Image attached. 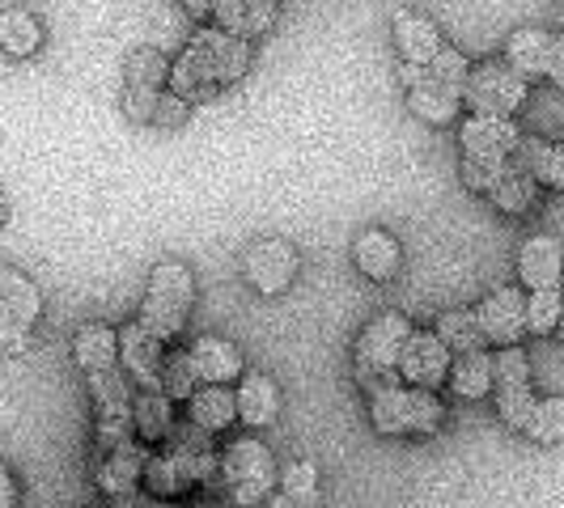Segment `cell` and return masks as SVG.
<instances>
[{
    "instance_id": "obj_1",
    "label": "cell",
    "mask_w": 564,
    "mask_h": 508,
    "mask_svg": "<svg viewBox=\"0 0 564 508\" xmlns=\"http://www.w3.org/2000/svg\"><path fill=\"white\" fill-rule=\"evenodd\" d=\"M251 68V47L217 26L196 30L183 47V56L170 64V93H178L187 107L213 102L226 85H238Z\"/></svg>"
},
{
    "instance_id": "obj_2",
    "label": "cell",
    "mask_w": 564,
    "mask_h": 508,
    "mask_svg": "<svg viewBox=\"0 0 564 508\" xmlns=\"http://www.w3.org/2000/svg\"><path fill=\"white\" fill-rule=\"evenodd\" d=\"M192 301H196V272L178 258H166L153 267L149 276V288H144L141 301V322L153 339H174L183 327H187V313H192Z\"/></svg>"
},
{
    "instance_id": "obj_3",
    "label": "cell",
    "mask_w": 564,
    "mask_h": 508,
    "mask_svg": "<svg viewBox=\"0 0 564 508\" xmlns=\"http://www.w3.org/2000/svg\"><path fill=\"white\" fill-rule=\"evenodd\" d=\"M408 339H412V322L403 313H378L357 335L352 368H357V382L366 386V395H382V390L399 386V356H403Z\"/></svg>"
},
{
    "instance_id": "obj_4",
    "label": "cell",
    "mask_w": 564,
    "mask_h": 508,
    "mask_svg": "<svg viewBox=\"0 0 564 508\" xmlns=\"http://www.w3.org/2000/svg\"><path fill=\"white\" fill-rule=\"evenodd\" d=\"M217 471L226 479L229 500L238 508H263L276 496V483H281L276 453L268 450L259 437H238L234 445H226Z\"/></svg>"
},
{
    "instance_id": "obj_5",
    "label": "cell",
    "mask_w": 564,
    "mask_h": 508,
    "mask_svg": "<svg viewBox=\"0 0 564 508\" xmlns=\"http://www.w3.org/2000/svg\"><path fill=\"white\" fill-rule=\"evenodd\" d=\"M369 423L382 437H433L446 423V407L433 390L399 382L382 395H369Z\"/></svg>"
},
{
    "instance_id": "obj_6",
    "label": "cell",
    "mask_w": 564,
    "mask_h": 508,
    "mask_svg": "<svg viewBox=\"0 0 564 508\" xmlns=\"http://www.w3.org/2000/svg\"><path fill=\"white\" fill-rule=\"evenodd\" d=\"M39 313H43L39 284L22 272H13V267H0V347L9 356H26L34 347Z\"/></svg>"
},
{
    "instance_id": "obj_7",
    "label": "cell",
    "mask_w": 564,
    "mask_h": 508,
    "mask_svg": "<svg viewBox=\"0 0 564 508\" xmlns=\"http://www.w3.org/2000/svg\"><path fill=\"white\" fill-rule=\"evenodd\" d=\"M527 93L531 85L522 81L506 59H484L471 68L467 89H463V102L471 107V114H492V119H509L527 107Z\"/></svg>"
},
{
    "instance_id": "obj_8",
    "label": "cell",
    "mask_w": 564,
    "mask_h": 508,
    "mask_svg": "<svg viewBox=\"0 0 564 508\" xmlns=\"http://www.w3.org/2000/svg\"><path fill=\"white\" fill-rule=\"evenodd\" d=\"M123 77H128V89H123V114H128L132 123H153L158 102H162V93H166L162 85H170L166 56H162L158 47H141V52L128 56Z\"/></svg>"
},
{
    "instance_id": "obj_9",
    "label": "cell",
    "mask_w": 564,
    "mask_h": 508,
    "mask_svg": "<svg viewBox=\"0 0 564 508\" xmlns=\"http://www.w3.org/2000/svg\"><path fill=\"white\" fill-rule=\"evenodd\" d=\"M458 144H463V162H484V166H509L522 132L513 119H492V114H467L458 128Z\"/></svg>"
},
{
    "instance_id": "obj_10",
    "label": "cell",
    "mask_w": 564,
    "mask_h": 508,
    "mask_svg": "<svg viewBox=\"0 0 564 508\" xmlns=\"http://www.w3.org/2000/svg\"><path fill=\"white\" fill-rule=\"evenodd\" d=\"M242 272H247V284H251L254 292L281 297L284 288L297 280V272H302V254L284 238H263V242H254L251 251H247Z\"/></svg>"
},
{
    "instance_id": "obj_11",
    "label": "cell",
    "mask_w": 564,
    "mask_h": 508,
    "mask_svg": "<svg viewBox=\"0 0 564 508\" xmlns=\"http://www.w3.org/2000/svg\"><path fill=\"white\" fill-rule=\"evenodd\" d=\"M480 331L484 343H492L497 352L501 347H522V335H527V292L522 288H492L480 301Z\"/></svg>"
},
{
    "instance_id": "obj_12",
    "label": "cell",
    "mask_w": 564,
    "mask_h": 508,
    "mask_svg": "<svg viewBox=\"0 0 564 508\" xmlns=\"http://www.w3.org/2000/svg\"><path fill=\"white\" fill-rule=\"evenodd\" d=\"M454 352L433 335V331H412L399 356V382L416 386V390H437L442 382H451Z\"/></svg>"
},
{
    "instance_id": "obj_13",
    "label": "cell",
    "mask_w": 564,
    "mask_h": 508,
    "mask_svg": "<svg viewBox=\"0 0 564 508\" xmlns=\"http://www.w3.org/2000/svg\"><path fill=\"white\" fill-rule=\"evenodd\" d=\"M174 462V471H178V479L187 483V487H196V483L213 479L217 475V466H221V453L213 445V437L196 428V423H174V432H170L166 450H162Z\"/></svg>"
},
{
    "instance_id": "obj_14",
    "label": "cell",
    "mask_w": 564,
    "mask_h": 508,
    "mask_svg": "<svg viewBox=\"0 0 564 508\" xmlns=\"http://www.w3.org/2000/svg\"><path fill=\"white\" fill-rule=\"evenodd\" d=\"M119 368L128 373V382H137L141 390H162V339H153L141 322H128L119 331Z\"/></svg>"
},
{
    "instance_id": "obj_15",
    "label": "cell",
    "mask_w": 564,
    "mask_h": 508,
    "mask_svg": "<svg viewBox=\"0 0 564 508\" xmlns=\"http://www.w3.org/2000/svg\"><path fill=\"white\" fill-rule=\"evenodd\" d=\"M149 445L141 441H128V445H119L111 453H98V466H94V483L119 500V496H132L137 487L144 483V466H149Z\"/></svg>"
},
{
    "instance_id": "obj_16",
    "label": "cell",
    "mask_w": 564,
    "mask_h": 508,
    "mask_svg": "<svg viewBox=\"0 0 564 508\" xmlns=\"http://www.w3.org/2000/svg\"><path fill=\"white\" fill-rule=\"evenodd\" d=\"M518 280L531 292H552L564 280V246L552 233H535L518 251Z\"/></svg>"
},
{
    "instance_id": "obj_17",
    "label": "cell",
    "mask_w": 564,
    "mask_h": 508,
    "mask_svg": "<svg viewBox=\"0 0 564 508\" xmlns=\"http://www.w3.org/2000/svg\"><path fill=\"white\" fill-rule=\"evenodd\" d=\"M556 47H561V34H552L543 26H522L506 38V64L522 81H535V77L552 73Z\"/></svg>"
},
{
    "instance_id": "obj_18",
    "label": "cell",
    "mask_w": 564,
    "mask_h": 508,
    "mask_svg": "<svg viewBox=\"0 0 564 508\" xmlns=\"http://www.w3.org/2000/svg\"><path fill=\"white\" fill-rule=\"evenodd\" d=\"M352 263L369 280H395L399 267H403V246L395 242V233H387V229H366L352 242Z\"/></svg>"
},
{
    "instance_id": "obj_19",
    "label": "cell",
    "mask_w": 564,
    "mask_h": 508,
    "mask_svg": "<svg viewBox=\"0 0 564 508\" xmlns=\"http://www.w3.org/2000/svg\"><path fill=\"white\" fill-rule=\"evenodd\" d=\"M213 18H217L221 34H234L242 43H251V38L272 30L276 4L272 0H221V4H213Z\"/></svg>"
},
{
    "instance_id": "obj_20",
    "label": "cell",
    "mask_w": 564,
    "mask_h": 508,
    "mask_svg": "<svg viewBox=\"0 0 564 508\" xmlns=\"http://www.w3.org/2000/svg\"><path fill=\"white\" fill-rule=\"evenodd\" d=\"M187 352H192V365H196L204 386H229L234 377H242V352H238V343H229V339L204 335V339H196Z\"/></svg>"
},
{
    "instance_id": "obj_21",
    "label": "cell",
    "mask_w": 564,
    "mask_h": 508,
    "mask_svg": "<svg viewBox=\"0 0 564 508\" xmlns=\"http://www.w3.org/2000/svg\"><path fill=\"white\" fill-rule=\"evenodd\" d=\"M395 43H399V56H403L408 68H429L433 59L442 56V47H446L442 34H437V26H433L429 18H421V13H399Z\"/></svg>"
},
{
    "instance_id": "obj_22",
    "label": "cell",
    "mask_w": 564,
    "mask_h": 508,
    "mask_svg": "<svg viewBox=\"0 0 564 508\" xmlns=\"http://www.w3.org/2000/svg\"><path fill=\"white\" fill-rule=\"evenodd\" d=\"M281 416V390L268 373H242V386H238V420L251 423V428H268V423Z\"/></svg>"
},
{
    "instance_id": "obj_23",
    "label": "cell",
    "mask_w": 564,
    "mask_h": 508,
    "mask_svg": "<svg viewBox=\"0 0 564 508\" xmlns=\"http://www.w3.org/2000/svg\"><path fill=\"white\" fill-rule=\"evenodd\" d=\"M89 395L98 407V420H132V382L123 368H107V373H89Z\"/></svg>"
},
{
    "instance_id": "obj_24",
    "label": "cell",
    "mask_w": 564,
    "mask_h": 508,
    "mask_svg": "<svg viewBox=\"0 0 564 508\" xmlns=\"http://www.w3.org/2000/svg\"><path fill=\"white\" fill-rule=\"evenodd\" d=\"M73 356L85 373H107V368H119V331L102 327V322H89L77 331L73 339Z\"/></svg>"
},
{
    "instance_id": "obj_25",
    "label": "cell",
    "mask_w": 564,
    "mask_h": 508,
    "mask_svg": "<svg viewBox=\"0 0 564 508\" xmlns=\"http://www.w3.org/2000/svg\"><path fill=\"white\" fill-rule=\"evenodd\" d=\"M187 416L208 437L213 432H226L229 423L238 420V395L226 390V386H199L196 395H192V402H187Z\"/></svg>"
},
{
    "instance_id": "obj_26",
    "label": "cell",
    "mask_w": 564,
    "mask_h": 508,
    "mask_svg": "<svg viewBox=\"0 0 564 508\" xmlns=\"http://www.w3.org/2000/svg\"><path fill=\"white\" fill-rule=\"evenodd\" d=\"M132 428H137L141 445L170 441V432H174V402L162 390H141L137 402H132Z\"/></svg>"
},
{
    "instance_id": "obj_27",
    "label": "cell",
    "mask_w": 564,
    "mask_h": 508,
    "mask_svg": "<svg viewBox=\"0 0 564 508\" xmlns=\"http://www.w3.org/2000/svg\"><path fill=\"white\" fill-rule=\"evenodd\" d=\"M43 43V30H39V18L30 9H0V52L13 59H30Z\"/></svg>"
},
{
    "instance_id": "obj_28",
    "label": "cell",
    "mask_w": 564,
    "mask_h": 508,
    "mask_svg": "<svg viewBox=\"0 0 564 508\" xmlns=\"http://www.w3.org/2000/svg\"><path fill=\"white\" fill-rule=\"evenodd\" d=\"M488 199H492V208H497V212H506V217H522V212H531V208L539 203V183L522 166H513V162H509L506 174L497 178V187L488 191Z\"/></svg>"
},
{
    "instance_id": "obj_29",
    "label": "cell",
    "mask_w": 564,
    "mask_h": 508,
    "mask_svg": "<svg viewBox=\"0 0 564 508\" xmlns=\"http://www.w3.org/2000/svg\"><path fill=\"white\" fill-rule=\"evenodd\" d=\"M408 107L416 119L424 123H437V128H446L454 123L458 114H463V93L458 89H446V85H416V89H408Z\"/></svg>"
},
{
    "instance_id": "obj_30",
    "label": "cell",
    "mask_w": 564,
    "mask_h": 508,
    "mask_svg": "<svg viewBox=\"0 0 564 508\" xmlns=\"http://www.w3.org/2000/svg\"><path fill=\"white\" fill-rule=\"evenodd\" d=\"M451 390L458 398H471V402L492 395V352H467V356H454Z\"/></svg>"
},
{
    "instance_id": "obj_31",
    "label": "cell",
    "mask_w": 564,
    "mask_h": 508,
    "mask_svg": "<svg viewBox=\"0 0 564 508\" xmlns=\"http://www.w3.org/2000/svg\"><path fill=\"white\" fill-rule=\"evenodd\" d=\"M433 335L442 339L451 352L467 356V352H484V331H480V318L476 310H446L437 318Z\"/></svg>"
},
{
    "instance_id": "obj_32",
    "label": "cell",
    "mask_w": 564,
    "mask_h": 508,
    "mask_svg": "<svg viewBox=\"0 0 564 508\" xmlns=\"http://www.w3.org/2000/svg\"><path fill=\"white\" fill-rule=\"evenodd\" d=\"M492 398H497V416L506 420V428H513V432H527L531 428V416H535L539 407L531 386H497Z\"/></svg>"
},
{
    "instance_id": "obj_33",
    "label": "cell",
    "mask_w": 564,
    "mask_h": 508,
    "mask_svg": "<svg viewBox=\"0 0 564 508\" xmlns=\"http://www.w3.org/2000/svg\"><path fill=\"white\" fill-rule=\"evenodd\" d=\"M196 390H199V373L192 365V352H170L166 368H162V395L170 402H192Z\"/></svg>"
},
{
    "instance_id": "obj_34",
    "label": "cell",
    "mask_w": 564,
    "mask_h": 508,
    "mask_svg": "<svg viewBox=\"0 0 564 508\" xmlns=\"http://www.w3.org/2000/svg\"><path fill=\"white\" fill-rule=\"evenodd\" d=\"M564 318V292H527V335H552Z\"/></svg>"
},
{
    "instance_id": "obj_35",
    "label": "cell",
    "mask_w": 564,
    "mask_h": 508,
    "mask_svg": "<svg viewBox=\"0 0 564 508\" xmlns=\"http://www.w3.org/2000/svg\"><path fill=\"white\" fill-rule=\"evenodd\" d=\"M527 437H531L535 445H564V398L561 395L539 398Z\"/></svg>"
},
{
    "instance_id": "obj_36",
    "label": "cell",
    "mask_w": 564,
    "mask_h": 508,
    "mask_svg": "<svg viewBox=\"0 0 564 508\" xmlns=\"http://www.w3.org/2000/svg\"><path fill=\"white\" fill-rule=\"evenodd\" d=\"M281 496H289V500H297L302 508L314 505V496H318V466L314 462H306V457H297V462H289L281 471Z\"/></svg>"
},
{
    "instance_id": "obj_37",
    "label": "cell",
    "mask_w": 564,
    "mask_h": 508,
    "mask_svg": "<svg viewBox=\"0 0 564 508\" xmlns=\"http://www.w3.org/2000/svg\"><path fill=\"white\" fill-rule=\"evenodd\" d=\"M144 492L153 500H174V496L187 492V483L178 479V471H174V462H170L166 453H153L149 457V466H144Z\"/></svg>"
},
{
    "instance_id": "obj_38",
    "label": "cell",
    "mask_w": 564,
    "mask_h": 508,
    "mask_svg": "<svg viewBox=\"0 0 564 508\" xmlns=\"http://www.w3.org/2000/svg\"><path fill=\"white\" fill-rule=\"evenodd\" d=\"M497 386H531V361H527L522 347L492 352V390Z\"/></svg>"
},
{
    "instance_id": "obj_39",
    "label": "cell",
    "mask_w": 564,
    "mask_h": 508,
    "mask_svg": "<svg viewBox=\"0 0 564 508\" xmlns=\"http://www.w3.org/2000/svg\"><path fill=\"white\" fill-rule=\"evenodd\" d=\"M506 174V166H484V162H463V183H467V191H476V196H488L492 187H497V178Z\"/></svg>"
},
{
    "instance_id": "obj_40",
    "label": "cell",
    "mask_w": 564,
    "mask_h": 508,
    "mask_svg": "<svg viewBox=\"0 0 564 508\" xmlns=\"http://www.w3.org/2000/svg\"><path fill=\"white\" fill-rule=\"evenodd\" d=\"M137 437L132 420H98V453H111Z\"/></svg>"
},
{
    "instance_id": "obj_41",
    "label": "cell",
    "mask_w": 564,
    "mask_h": 508,
    "mask_svg": "<svg viewBox=\"0 0 564 508\" xmlns=\"http://www.w3.org/2000/svg\"><path fill=\"white\" fill-rule=\"evenodd\" d=\"M187 111H192V107H187L178 93H170L166 89V93H162V102H158L153 123H158V128H183V123H187Z\"/></svg>"
},
{
    "instance_id": "obj_42",
    "label": "cell",
    "mask_w": 564,
    "mask_h": 508,
    "mask_svg": "<svg viewBox=\"0 0 564 508\" xmlns=\"http://www.w3.org/2000/svg\"><path fill=\"white\" fill-rule=\"evenodd\" d=\"M0 508H18V479L4 462H0Z\"/></svg>"
},
{
    "instance_id": "obj_43",
    "label": "cell",
    "mask_w": 564,
    "mask_h": 508,
    "mask_svg": "<svg viewBox=\"0 0 564 508\" xmlns=\"http://www.w3.org/2000/svg\"><path fill=\"white\" fill-rule=\"evenodd\" d=\"M115 508H174L170 500H153L149 492H132V496H119V500H111Z\"/></svg>"
},
{
    "instance_id": "obj_44",
    "label": "cell",
    "mask_w": 564,
    "mask_h": 508,
    "mask_svg": "<svg viewBox=\"0 0 564 508\" xmlns=\"http://www.w3.org/2000/svg\"><path fill=\"white\" fill-rule=\"evenodd\" d=\"M547 77H552L556 89H564V34H561V47H556V59H552V73H547Z\"/></svg>"
},
{
    "instance_id": "obj_45",
    "label": "cell",
    "mask_w": 564,
    "mask_h": 508,
    "mask_svg": "<svg viewBox=\"0 0 564 508\" xmlns=\"http://www.w3.org/2000/svg\"><path fill=\"white\" fill-rule=\"evenodd\" d=\"M268 508H302V505H297V500H289V496H281V492H276V496L268 500Z\"/></svg>"
},
{
    "instance_id": "obj_46",
    "label": "cell",
    "mask_w": 564,
    "mask_h": 508,
    "mask_svg": "<svg viewBox=\"0 0 564 508\" xmlns=\"http://www.w3.org/2000/svg\"><path fill=\"white\" fill-rule=\"evenodd\" d=\"M4 221H9V199L0 196V225H4Z\"/></svg>"
},
{
    "instance_id": "obj_47",
    "label": "cell",
    "mask_w": 564,
    "mask_h": 508,
    "mask_svg": "<svg viewBox=\"0 0 564 508\" xmlns=\"http://www.w3.org/2000/svg\"><path fill=\"white\" fill-rule=\"evenodd\" d=\"M556 335H561V343H564V318H561V327H556Z\"/></svg>"
},
{
    "instance_id": "obj_48",
    "label": "cell",
    "mask_w": 564,
    "mask_h": 508,
    "mask_svg": "<svg viewBox=\"0 0 564 508\" xmlns=\"http://www.w3.org/2000/svg\"><path fill=\"white\" fill-rule=\"evenodd\" d=\"M561 148H564V128H561Z\"/></svg>"
}]
</instances>
